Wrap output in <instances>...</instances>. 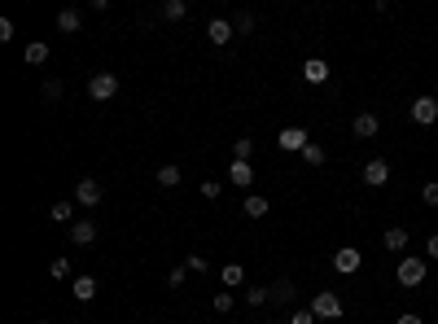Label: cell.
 Returning <instances> with one entry per match:
<instances>
[{
    "label": "cell",
    "mask_w": 438,
    "mask_h": 324,
    "mask_svg": "<svg viewBox=\"0 0 438 324\" xmlns=\"http://www.w3.org/2000/svg\"><path fill=\"white\" fill-rule=\"evenodd\" d=\"M425 272H430V258L425 254H403L395 277H399L403 289H416V285H425Z\"/></svg>",
    "instance_id": "obj_1"
},
{
    "label": "cell",
    "mask_w": 438,
    "mask_h": 324,
    "mask_svg": "<svg viewBox=\"0 0 438 324\" xmlns=\"http://www.w3.org/2000/svg\"><path fill=\"white\" fill-rule=\"evenodd\" d=\"M312 311H316V320H342V298L333 289H320L312 298Z\"/></svg>",
    "instance_id": "obj_2"
},
{
    "label": "cell",
    "mask_w": 438,
    "mask_h": 324,
    "mask_svg": "<svg viewBox=\"0 0 438 324\" xmlns=\"http://www.w3.org/2000/svg\"><path fill=\"white\" fill-rule=\"evenodd\" d=\"M75 206H84V210L101 206V180H96V175H84V180L75 184Z\"/></svg>",
    "instance_id": "obj_3"
},
{
    "label": "cell",
    "mask_w": 438,
    "mask_h": 324,
    "mask_svg": "<svg viewBox=\"0 0 438 324\" xmlns=\"http://www.w3.org/2000/svg\"><path fill=\"white\" fill-rule=\"evenodd\" d=\"M115 92H119V75H110V71H96V75L88 79V96H92V101H110Z\"/></svg>",
    "instance_id": "obj_4"
},
{
    "label": "cell",
    "mask_w": 438,
    "mask_h": 324,
    "mask_svg": "<svg viewBox=\"0 0 438 324\" xmlns=\"http://www.w3.org/2000/svg\"><path fill=\"white\" fill-rule=\"evenodd\" d=\"M360 180H364L368 189H381V184H390V162H386V158H372V162H364Z\"/></svg>",
    "instance_id": "obj_5"
},
{
    "label": "cell",
    "mask_w": 438,
    "mask_h": 324,
    "mask_svg": "<svg viewBox=\"0 0 438 324\" xmlns=\"http://www.w3.org/2000/svg\"><path fill=\"white\" fill-rule=\"evenodd\" d=\"M412 123H416V127L438 123V96H434V92H430V96H416V101H412Z\"/></svg>",
    "instance_id": "obj_6"
},
{
    "label": "cell",
    "mask_w": 438,
    "mask_h": 324,
    "mask_svg": "<svg viewBox=\"0 0 438 324\" xmlns=\"http://www.w3.org/2000/svg\"><path fill=\"white\" fill-rule=\"evenodd\" d=\"M360 263H364V254L355 250V246H342V250L333 254V272H337V277H351V272H360Z\"/></svg>",
    "instance_id": "obj_7"
},
{
    "label": "cell",
    "mask_w": 438,
    "mask_h": 324,
    "mask_svg": "<svg viewBox=\"0 0 438 324\" xmlns=\"http://www.w3.org/2000/svg\"><path fill=\"white\" fill-rule=\"evenodd\" d=\"M233 36H237V31H233V22H228V18H210V22H206V40L215 44V48H224Z\"/></svg>",
    "instance_id": "obj_8"
},
{
    "label": "cell",
    "mask_w": 438,
    "mask_h": 324,
    "mask_svg": "<svg viewBox=\"0 0 438 324\" xmlns=\"http://www.w3.org/2000/svg\"><path fill=\"white\" fill-rule=\"evenodd\" d=\"M351 132H355V136H360V140H372V136H377V132H381V119H377V115H372V110H364V115H355V123H351Z\"/></svg>",
    "instance_id": "obj_9"
},
{
    "label": "cell",
    "mask_w": 438,
    "mask_h": 324,
    "mask_svg": "<svg viewBox=\"0 0 438 324\" xmlns=\"http://www.w3.org/2000/svg\"><path fill=\"white\" fill-rule=\"evenodd\" d=\"M277 145H281L285 154H302V149H307L312 140H307V132H302V127H285V132L277 136Z\"/></svg>",
    "instance_id": "obj_10"
},
{
    "label": "cell",
    "mask_w": 438,
    "mask_h": 324,
    "mask_svg": "<svg viewBox=\"0 0 438 324\" xmlns=\"http://www.w3.org/2000/svg\"><path fill=\"white\" fill-rule=\"evenodd\" d=\"M96 241V219H75L71 223V246H92Z\"/></svg>",
    "instance_id": "obj_11"
},
{
    "label": "cell",
    "mask_w": 438,
    "mask_h": 324,
    "mask_svg": "<svg viewBox=\"0 0 438 324\" xmlns=\"http://www.w3.org/2000/svg\"><path fill=\"white\" fill-rule=\"evenodd\" d=\"M302 79H307V84H324V79H329V61L307 57V61H302Z\"/></svg>",
    "instance_id": "obj_12"
},
{
    "label": "cell",
    "mask_w": 438,
    "mask_h": 324,
    "mask_svg": "<svg viewBox=\"0 0 438 324\" xmlns=\"http://www.w3.org/2000/svg\"><path fill=\"white\" fill-rule=\"evenodd\" d=\"M228 184L250 189L254 184V167H250V162H233V167H228Z\"/></svg>",
    "instance_id": "obj_13"
},
{
    "label": "cell",
    "mask_w": 438,
    "mask_h": 324,
    "mask_svg": "<svg viewBox=\"0 0 438 324\" xmlns=\"http://www.w3.org/2000/svg\"><path fill=\"white\" fill-rule=\"evenodd\" d=\"M268 210H272V206H268V198H258V193H250V198L241 202V215H246V219H263Z\"/></svg>",
    "instance_id": "obj_14"
},
{
    "label": "cell",
    "mask_w": 438,
    "mask_h": 324,
    "mask_svg": "<svg viewBox=\"0 0 438 324\" xmlns=\"http://www.w3.org/2000/svg\"><path fill=\"white\" fill-rule=\"evenodd\" d=\"M381 246L390 250V254H403V250H408V228H386Z\"/></svg>",
    "instance_id": "obj_15"
},
{
    "label": "cell",
    "mask_w": 438,
    "mask_h": 324,
    "mask_svg": "<svg viewBox=\"0 0 438 324\" xmlns=\"http://www.w3.org/2000/svg\"><path fill=\"white\" fill-rule=\"evenodd\" d=\"M22 61H27V66H44V61H48V44L44 40H31L27 53H22Z\"/></svg>",
    "instance_id": "obj_16"
},
{
    "label": "cell",
    "mask_w": 438,
    "mask_h": 324,
    "mask_svg": "<svg viewBox=\"0 0 438 324\" xmlns=\"http://www.w3.org/2000/svg\"><path fill=\"white\" fill-rule=\"evenodd\" d=\"M154 180H158L162 189H175V184H180V180H184V171H180V167H175V162H167V167H158V175H154Z\"/></svg>",
    "instance_id": "obj_17"
},
{
    "label": "cell",
    "mask_w": 438,
    "mask_h": 324,
    "mask_svg": "<svg viewBox=\"0 0 438 324\" xmlns=\"http://www.w3.org/2000/svg\"><path fill=\"white\" fill-rule=\"evenodd\" d=\"M294 294H298V285H294V281H277V285L268 289V298H272V302H294Z\"/></svg>",
    "instance_id": "obj_18"
},
{
    "label": "cell",
    "mask_w": 438,
    "mask_h": 324,
    "mask_svg": "<svg viewBox=\"0 0 438 324\" xmlns=\"http://www.w3.org/2000/svg\"><path fill=\"white\" fill-rule=\"evenodd\" d=\"M162 22H180L184 18V13H189V5H184V0H162Z\"/></svg>",
    "instance_id": "obj_19"
},
{
    "label": "cell",
    "mask_w": 438,
    "mask_h": 324,
    "mask_svg": "<svg viewBox=\"0 0 438 324\" xmlns=\"http://www.w3.org/2000/svg\"><path fill=\"white\" fill-rule=\"evenodd\" d=\"M75 298L79 302H92L96 298V277H75Z\"/></svg>",
    "instance_id": "obj_20"
},
{
    "label": "cell",
    "mask_w": 438,
    "mask_h": 324,
    "mask_svg": "<svg viewBox=\"0 0 438 324\" xmlns=\"http://www.w3.org/2000/svg\"><path fill=\"white\" fill-rule=\"evenodd\" d=\"M79 22H84V13H79V9H61L57 13V31H66V36H71V31H79Z\"/></svg>",
    "instance_id": "obj_21"
},
{
    "label": "cell",
    "mask_w": 438,
    "mask_h": 324,
    "mask_svg": "<svg viewBox=\"0 0 438 324\" xmlns=\"http://www.w3.org/2000/svg\"><path fill=\"white\" fill-rule=\"evenodd\" d=\"M48 219H53V223H75V202H57V206H48Z\"/></svg>",
    "instance_id": "obj_22"
},
{
    "label": "cell",
    "mask_w": 438,
    "mask_h": 324,
    "mask_svg": "<svg viewBox=\"0 0 438 324\" xmlns=\"http://www.w3.org/2000/svg\"><path fill=\"white\" fill-rule=\"evenodd\" d=\"M219 281H224V285H228V289H237L241 281H246V267H241V263H228V267H224V272H219Z\"/></svg>",
    "instance_id": "obj_23"
},
{
    "label": "cell",
    "mask_w": 438,
    "mask_h": 324,
    "mask_svg": "<svg viewBox=\"0 0 438 324\" xmlns=\"http://www.w3.org/2000/svg\"><path fill=\"white\" fill-rule=\"evenodd\" d=\"M250 154H254V140H250V136L233 140V162H250Z\"/></svg>",
    "instance_id": "obj_24"
},
{
    "label": "cell",
    "mask_w": 438,
    "mask_h": 324,
    "mask_svg": "<svg viewBox=\"0 0 438 324\" xmlns=\"http://www.w3.org/2000/svg\"><path fill=\"white\" fill-rule=\"evenodd\" d=\"M324 158H329V154H324L316 140H312V145H307V149H302V162H307V167H324Z\"/></svg>",
    "instance_id": "obj_25"
},
{
    "label": "cell",
    "mask_w": 438,
    "mask_h": 324,
    "mask_svg": "<svg viewBox=\"0 0 438 324\" xmlns=\"http://www.w3.org/2000/svg\"><path fill=\"white\" fill-rule=\"evenodd\" d=\"M48 277L66 281V277H71V258H66V254H61V258H53V263H48Z\"/></svg>",
    "instance_id": "obj_26"
},
{
    "label": "cell",
    "mask_w": 438,
    "mask_h": 324,
    "mask_svg": "<svg viewBox=\"0 0 438 324\" xmlns=\"http://www.w3.org/2000/svg\"><path fill=\"white\" fill-rule=\"evenodd\" d=\"M233 31H237V36H250V31H254V13H237Z\"/></svg>",
    "instance_id": "obj_27"
},
{
    "label": "cell",
    "mask_w": 438,
    "mask_h": 324,
    "mask_svg": "<svg viewBox=\"0 0 438 324\" xmlns=\"http://www.w3.org/2000/svg\"><path fill=\"white\" fill-rule=\"evenodd\" d=\"M184 281H189V267H184V263H180V267H171V272H167V285H171V289H180Z\"/></svg>",
    "instance_id": "obj_28"
},
{
    "label": "cell",
    "mask_w": 438,
    "mask_h": 324,
    "mask_svg": "<svg viewBox=\"0 0 438 324\" xmlns=\"http://www.w3.org/2000/svg\"><path fill=\"white\" fill-rule=\"evenodd\" d=\"M246 302H250V307H263V302H268V289H263V285H250V289H246Z\"/></svg>",
    "instance_id": "obj_29"
},
{
    "label": "cell",
    "mask_w": 438,
    "mask_h": 324,
    "mask_svg": "<svg viewBox=\"0 0 438 324\" xmlns=\"http://www.w3.org/2000/svg\"><path fill=\"white\" fill-rule=\"evenodd\" d=\"M210 307H215L219 316H228L233 311V294H215V302H210Z\"/></svg>",
    "instance_id": "obj_30"
},
{
    "label": "cell",
    "mask_w": 438,
    "mask_h": 324,
    "mask_svg": "<svg viewBox=\"0 0 438 324\" xmlns=\"http://www.w3.org/2000/svg\"><path fill=\"white\" fill-rule=\"evenodd\" d=\"M289 324H316V311H312V307H302V311L289 316Z\"/></svg>",
    "instance_id": "obj_31"
},
{
    "label": "cell",
    "mask_w": 438,
    "mask_h": 324,
    "mask_svg": "<svg viewBox=\"0 0 438 324\" xmlns=\"http://www.w3.org/2000/svg\"><path fill=\"white\" fill-rule=\"evenodd\" d=\"M421 202H425V206H438V180L421 189Z\"/></svg>",
    "instance_id": "obj_32"
},
{
    "label": "cell",
    "mask_w": 438,
    "mask_h": 324,
    "mask_svg": "<svg viewBox=\"0 0 438 324\" xmlns=\"http://www.w3.org/2000/svg\"><path fill=\"white\" fill-rule=\"evenodd\" d=\"M44 96H48V101H57V96H61V79H44Z\"/></svg>",
    "instance_id": "obj_33"
},
{
    "label": "cell",
    "mask_w": 438,
    "mask_h": 324,
    "mask_svg": "<svg viewBox=\"0 0 438 324\" xmlns=\"http://www.w3.org/2000/svg\"><path fill=\"white\" fill-rule=\"evenodd\" d=\"M13 40V18H0V44Z\"/></svg>",
    "instance_id": "obj_34"
},
{
    "label": "cell",
    "mask_w": 438,
    "mask_h": 324,
    "mask_svg": "<svg viewBox=\"0 0 438 324\" xmlns=\"http://www.w3.org/2000/svg\"><path fill=\"white\" fill-rule=\"evenodd\" d=\"M184 267H189V272H206V258H202V254H189Z\"/></svg>",
    "instance_id": "obj_35"
},
{
    "label": "cell",
    "mask_w": 438,
    "mask_h": 324,
    "mask_svg": "<svg viewBox=\"0 0 438 324\" xmlns=\"http://www.w3.org/2000/svg\"><path fill=\"white\" fill-rule=\"evenodd\" d=\"M202 198L215 202V198H219V180H206V184H202Z\"/></svg>",
    "instance_id": "obj_36"
},
{
    "label": "cell",
    "mask_w": 438,
    "mask_h": 324,
    "mask_svg": "<svg viewBox=\"0 0 438 324\" xmlns=\"http://www.w3.org/2000/svg\"><path fill=\"white\" fill-rule=\"evenodd\" d=\"M425 258H434V263H438V233L425 241Z\"/></svg>",
    "instance_id": "obj_37"
},
{
    "label": "cell",
    "mask_w": 438,
    "mask_h": 324,
    "mask_svg": "<svg viewBox=\"0 0 438 324\" xmlns=\"http://www.w3.org/2000/svg\"><path fill=\"white\" fill-rule=\"evenodd\" d=\"M395 324H425V320H421V316H412V311H408V316H399Z\"/></svg>",
    "instance_id": "obj_38"
},
{
    "label": "cell",
    "mask_w": 438,
    "mask_h": 324,
    "mask_svg": "<svg viewBox=\"0 0 438 324\" xmlns=\"http://www.w3.org/2000/svg\"><path fill=\"white\" fill-rule=\"evenodd\" d=\"M27 324H48V320H27Z\"/></svg>",
    "instance_id": "obj_39"
},
{
    "label": "cell",
    "mask_w": 438,
    "mask_h": 324,
    "mask_svg": "<svg viewBox=\"0 0 438 324\" xmlns=\"http://www.w3.org/2000/svg\"><path fill=\"white\" fill-rule=\"evenodd\" d=\"M434 96H438V79H434Z\"/></svg>",
    "instance_id": "obj_40"
}]
</instances>
